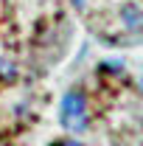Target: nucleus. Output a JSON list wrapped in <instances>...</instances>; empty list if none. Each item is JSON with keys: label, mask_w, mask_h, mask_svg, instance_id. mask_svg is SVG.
<instances>
[{"label": "nucleus", "mask_w": 143, "mask_h": 146, "mask_svg": "<svg viewBox=\"0 0 143 146\" xmlns=\"http://www.w3.org/2000/svg\"><path fill=\"white\" fill-rule=\"evenodd\" d=\"M62 124L70 132H81L87 127V104L81 93H68L62 98Z\"/></svg>", "instance_id": "f257e3e1"}, {"label": "nucleus", "mask_w": 143, "mask_h": 146, "mask_svg": "<svg viewBox=\"0 0 143 146\" xmlns=\"http://www.w3.org/2000/svg\"><path fill=\"white\" fill-rule=\"evenodd\" d=\"M124 23H126V28H140L143 25V11L135 9V6H126L124 9Z\"/></svg>", "instance_id": "f03ea898"}, {"label": "nucleus", "mask_w": 143, "mask_h": 146, "mask_svg": "<svg viewBox=\"0 0 143 146\" xmlns=\"http://www.w3.org/2000/svg\"><path fill=\"white\" fill-rule=\"evenodd\" d=\"M65 146H81V143H79V141H68Z\"/></svg>", "instance_id": "7ed1b4c3"}, {"label": "nucleus", "mask_w": 143, "mask_h": 146, "mask_svg": "<svg viewBox=\"0 0 143 146\" xmlns=\"http://www.w3.org/2000/svg\"><path fill=\"white\" fill-rule=\"evenodd\" d=\"M140 87H143V79H140Z\"/></svg>", "instance_id": "20e7f679"}]
</instances>
